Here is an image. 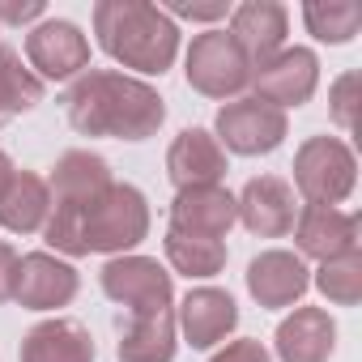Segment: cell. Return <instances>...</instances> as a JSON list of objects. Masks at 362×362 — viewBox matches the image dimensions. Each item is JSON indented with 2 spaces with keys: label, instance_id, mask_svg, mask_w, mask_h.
I'll return each mask as SVG.
<instances>
[{
  "label": "cell",
  "instance_id": "9c48e42d",
  "mask_svg": "<svg viewBox=\"0 0 362 362\" xmlns=\"http://www.w3.org/2000/svg\"><path fill=\"white\" fill-rule=\"evenodd\" d=\"M26 60L39 81H77L90 69V39L64 18H47L26 35Z\"/></svg>",
  "mask_w": 362,
  "mask_h": 362
},
{
  "label": "cell",
  "instance_id": "603a6c76",
  "mask_svg": "<svg viewBox=\"0 0 362 362\" xmlns=\"http://www.w3.org/2000/svg\"><path fill=\"white\" fill-rule=\"evenodd\" d=\"M43 103V81L22 64L13 47H0V128Z\"/></svg>",
  "mask_w": 362,
  "mask_h": 362
},
{
  "label": "cell",
  "instance_id": "2e32d148",
  "mask_svg": "<svg viewBox=\"0 0 362 362\" xmlns=\"http://www.w3.org/2000/svg\"><path fill=\"white\" fill-rule=\"evenodd\" d=\"M239 52L247 56V64H264L273 60L281 47H286V35H290V13L277 5V0H247L230 13V30H226Z\"/></svg>",
  "mask_w": 362,
  "mask_h": 362
},
{
  "label": "cell",
  "instance_id": "30bf717a",
  "mask_svg": "<svg viewBox=\"0 0 362 362\" xmlns=\"http://www.w3.org/2000/svg\"><path fill=\"white\" fill-rule=\"evenodd\" d=\"M315 86H320V60L311 47H281L273 60L252 69V90H256L252 98H260L277 111L311 103Z\"/></svg>",
  "mask_w": 362,
  "mask_h": 362
},
{
  "label": "cell",
  "instance_id": "7a4b0ae2",
  "mask_svg": "<svg viewBox=\"0 0 362 362\" xmlns=\"http://www.w3.org/2000/svg\"><path fill=\"white\" fill-rule=\"evenodd\" d=\"M94 35L111 60L149 77H162L179 56V26L162 13V5H145V0H98Z\"/></svg>",
  "mask_w": 362,
  "mask_h": 362
},
{
  "label": "cell",
  "instance_id": "ac0fdd59",
  "mask_svg": "<svg viewBox=\"0 0 362 362\" xmlns=\"http://www.w3.org/2000/svg\"><path fill=\"white\" fill-rule=\"evenodd\" d=\"M311 286V273L303 264L298 252H260L252 264H247V290L260 307H294Z\"/></svg>",
  "mask_w": 362,
  "mask_h": 362
},
{
  "label": "cell",
  "instance_id": "83f0119b",
  "mask_svg": "<svg viewBox=\"0 0 362 362\" xmlns=\"http://www.w3.org/2000/svg\"><path fill=\"white\" fill-rule=\"evenodd\" d=\"M209 362H273V358H269V349H264L260 341L243 337V341H230L226 349H218Z\"/></svg>",
  "mask_w": 362,
  "mask_h": 362
},
{
  "label": "cell",
  "instance_id": "f546056e",
  "mask_svg": "<svg viewBox=\"0 0 362 362\" xmlns=\"http://www.w3.org/2000/svg\"><path fill=\"white\" fill-rule=\"evenodd\" d=\"M170 22L175 18H188V22H218V18H226L230 9L222 5V0H218V5H170V9H162Z\"/></svg>",
  "mask_w": 362,
  "mask_h": 362
},
{
  "label": "cell",
  "instance_id": "4dcf8cb0",
  "mask_svg": "<svg viewBox=\"0 0 362 362\" xmlns=\"http://www.w3.org/2000/svg\"><path fill=\"white\" fill-rule=\"evenodd\" d=\"M13 273H18V252L9 243H0V303L13 298Z\"/></svg>",
  "mask_w": 362,
  "mask_h": 362
},
{
  "label": "cell",
  "instance_id": "44dd1931",
  "mask_svg": "<svg viewBox=\"0 0 362 362\" xmlns=\"http://www.w3.org/2000/svg\"><path fill=\"white\" fill-rule=\"evenodd\" d=\"M47 214H52L47 179L35 170H13L9 184L0 188V226L13 235H35L47 226Z\"/></svg>",
  "mask_w": 362,
  "mask_h": 362
},
{
  "label": "cell",
  "instance_id": "e0dca14e",
  "mask_svg": "<svg viewBox=\"0 0 362 362\" xmlns=\"http://www.w3.org/2000/svg\"><path fill=\"white\" fill-rule=\"evenodd\" d=\"M175 324L184 328L188 345L192 349H214L218 341H226V332H235L239 324V307L226 290L218 286H197L184 294V303H179L175 311Z\"/></svg>",
  "mask_w": 362,
  "mask_h": 362
},
{
  "label": "cell",
  "instance_id": "9a60e30c",
  "mask_svg": "<svg viewBox=\"0 0 362 362\" xmlns=\"http://www.w3.org/2000/svg\"><path fill=\"white\" fill-rule=\"evenodd\" d=\"M166 175L175 188H209L226 179V149L205 128H184L166 149Z\"/></svg>",
  "mask_w": 362,
  "mask_h": 362
},
{
  "label": "cell",
  "instance_id": "6da1fadb",
  "mask_svg": "<svg viewBox=\"0 0 362 362\" xmlns=\"http://www.w3.org/2000/svg\"><path fill=\"white\" fill-rule=\"evenodd\" d=\"M64 107H69V124L81 136L149 141L166 119L162 94L149 81L115 73V69H86L69 86Z\"/></svg>",
  "mask_w": 362,
  "mask_h": 362
},
{
  "label": "cell",
  "instance_id": "ffe728a7",
  "mask_svg": "<svg viewBox=\"0 0 362 362\" xmlns=\"http://www.w3.org/2000/svg\"><path fill=\"white\" fill-rule=\"evenodd\" d=\"M22 362H94V337L81 320L52 315L22 337Z\"/></svg>",
  "mask_w": 362,
  "mask_h": 362
},
{
  "label": "cell",
  "instance_id": "7c38bea8",
  "mask_svg": "<svg viewBox=\"0 0 362 362\" xmlns=\"http://www.w3.org/2000/svg\"><path fill=\"white\" fill-rule=\"evenodd\" d=\"M235 218L256 239H281V235L294 230V218H298L294 188L286 184V179H277V175H256L235 197Z\"/></svg>",
  "mask_w": 362,
  "mask_h": 362
},
{
  "label": "cell",
  "instance_id": "4fadbf2b",
  "mask_svg": "<svg viewBox=\"0 0 362 362\" xmlns=\"http://www.w3.org/2000/svg\"><path fill=\"white\" fill-rule=\"evenodd\" d=\"M358 235H362L358 214H345V209H332V205H303L298 218H294L298 252L320 260V264L358 252Z\"/></svg>",
  "mask_w": 362,
  "mask_h": 362
},
{
  "label": "cell",
  "instance_id": "f1b7e54d",
  "mask_svg": "<svg viewBox=\"0 0 362 362\" xmlns=\"http://www.w3.org/2000/svg\"><path fill=\"white\" fill-rule=\"evenodd\" d=\"M47 9H43V0H26V5H18V0H0V22H9V26H26V22H39Z\"/></svg>",
  "mask_w": 362,
  "mask_h": 362
},
{
  "label": "cell",
  "instance_id": "52a82bcc",
  "mask_svg": "<svg viewBox=\"0 0 362 362\" xmlns=\"http://www.w3.org/2000/svg\"><path fill=\"white\" fill-rule=\"evenodd\" d=\"M103 294L119 307H128V315H158L170 311L175 303V286L170 273L153 260V256H115L103 264Z\"/></svg>",
  "mask_w": 362,
  "mask_h": 362
},
{
  "label": "cell",
  "instance_id": "ba28073f",
  "mask_svg": "<svg viewBox=\"0 0 362 362\" xmlns=\"http://www.w3.org/2000/svg\"><path fill=\"white\" fill-rule=\"evenodd\" d=\"M286 132H290L286 111H277L260 98H230L218 111V145L230 153H243V158L273 153L286 141Z\"/></svg>",
  "mask_w": 362,
  "mask_h": 362
},
{
  "label": "cell",
  "instance_id": "d4e9b609",
  "mask_svg": "<svg viewBox=\"0 0 362 362\" xmlns=\"http://www.w3.org/2000/svg\"><path fill=\"white\" fill-rule=\"evenodd\" d=\"M166 260L175 264V273H184V277H218L226 269V243L166 230Z\"/></svg>",
  "mask_w": 362,
  "mask_h": 362
},
{
  "label": "cell",
  "instance_id": "5b68a950",
  "mask_svg": "<svg viewBox=\"0 0 362 362\" xmlns=\"http://www.w3.org/2000/svg\"><path fill=\"white\" fill-rule=\"evenodd\" d=\"M358 184L354 149L341 136H307L294 153V188L307 205H341Z\"/></svg>",
  "mask_w": 362,
  "mask_h": 362
},
{
  "label": "cell",
  "instance_id": "4316f807",
  "mask_svg": "<svg viewBox=\"0 0 362 362\" xmlns=\"http://www.w3.org/2000/svg\"><path fill=\"white\" fill-rule=\"evenodd\" d=\"M354 94H358V73H345L337 77L332 86V98H328V111L341 128H354Z\"/></svg>",
  "mask_w": 362,
  "mask_h": 362
},
{
  "label": "cell",
  "instance_id": "7402d4cb",
  "mask_svg": "<svg viewBox=\"0 0 362 362\" xmlns=\"http://www.w3.org/2000/svg\"><path fill=\"white\" fill-rule=\"evenodd\" d=\"M175 311L132 315L119 332V362H170L175 358Z\"/></svg>",
  "mask_w": 362,
  "mask_h": 362
},
{
  "label": "cell",
  "instance_id": "1f68e13d",
  "mask_svg": "<svg viewBox=\"0 0 362 362\" xmlns=\"http://www.w3.org/2000/svg\"><path fill=\"white\" fill-rule=\"evenodd\" d=\"M13 170H18V166L9 162V153H0V188H5V184H9V175H13Z\"/></svg>",
  "mask_w": 362,
  "mask_h": 362
},
{
  "label": "cell",
  "instance_id": "d6986e66",
  "mask_svg": "<svg viewBox=\"0 0 362 362\" xmlns=\"http://www.w3.org/2000/svg\"><path fill=\"white\" fill-rule=\"evenodd\" d=\"M273 345L281 362H328L337 349V324L324 307H294V315L277 324Z\"/></svg>",
  "mask_w": 362,
  "mask_h": 362
},
{
  "label": "cell",
  "instance_id": "3957f363",
  "mask_svg": "<svg viewBox=\"0 0 362 362\" xmlns=\"http://www.w3.org/2000/svg\"><path fill=\"white\" fill-rule=\"evenodd\" d=\"M111 184V166L107 158L90 153V149H69L60 153V162L52 166V179H47V192H52V214H47V226H43V239L64 252V256H86V243H81V214L86 205Z\"/></svg>",
  "mask_w": 362,
  "mask_h": 362
},
{
  "label": "cell",
  "instance_id": "484cf974",
  "mask_svg": "<svg viewBox=\"0 0 362 362\" xmlns=\"http://www.w3.org/2000/svg\"><path fill=\"white\" fill-rule=\"evenodd\" d=\"M320 286V294L337 307H354L362 298V256L349 252V256H337V260H324L311 277Z\"/></svg>",
  "mask_w": 362,
  "mask_h": 362
},
{
  "label": "cell",
  "instance_id": "8fae6325",
  "mask_svg": "<svg viewBox=\"0 0 362 362\" xmlns=\"http://www.w3.org/2000/svg\"><path fill=\"white\" fill-rule=\"evenodd\" d=\"M77 269L69 260H56L52 252H30L18 256V273H13V298L26 311H56L69 307L77 298Z\"/></svg>",
  "mask_w": 362,
  "mask_h": 362
},
{
  "label": "cell",
  "instance_id": "cb8c5ba5",
  "mask_svg": "<svg viewBox=\"0 0 362 362\" xmlns=\"http://www.w3.org/2000/svg\"><path fill=\"white\" fill-rule=\"evenodd\" d=\"M303 22L320 43H349L362 30V5L358 0H307Z\"/></svg>",
  "mask_w": 362,
  "mask_h": 362
},
{
  "label": "cell",
  "instance_id": "5bb4252c",
  "mask_svg": "<svg viewBox=\"0 0 362 362\" xmlns=\"http://www.w3.org/2000/svg\"><path fill=\"white\" fill-rule=\"evenodd\" d=\"M235 197L222 184L209 188H179V197L170 201V230L175 235H192V239H226V230L235 226Z\"/></svg>",
  "mask_w": 362,
  "mask_h": 362
},
{
  "label": "cell",
  "instance_id": "277c9868",
  "mask_svg": "<svg viewBox=\"0 0 362 362\" xmlns=\"http://www.w3.org/2000/svg\"><path fill=\"white\" fill-rule=\"evenodd\" d=\"M149 235V205L132 184H111L86 205L81 214V243L86 256L90 252H107V256H124L128 247H136Z\"/></svg>",
  "mask_w": 362,
  "mask_h": 362
},
{
  "label": "cell",
  "instance_id": "8992f818",
  "mask_svg": "<svg viewBox=\"0 0 362 362\" xmlns=\"http://www.w3.org/2000/svg\"><path fill=\"white\" fill-rule=\"evenodd\" d=\"M184 73H188V86L205 98H243V90L252 86V64L226 30L197 35L188 47Z\"/></svg>",
  "mask_w": 362,
  "mask_h": 362
}]
</instances>
